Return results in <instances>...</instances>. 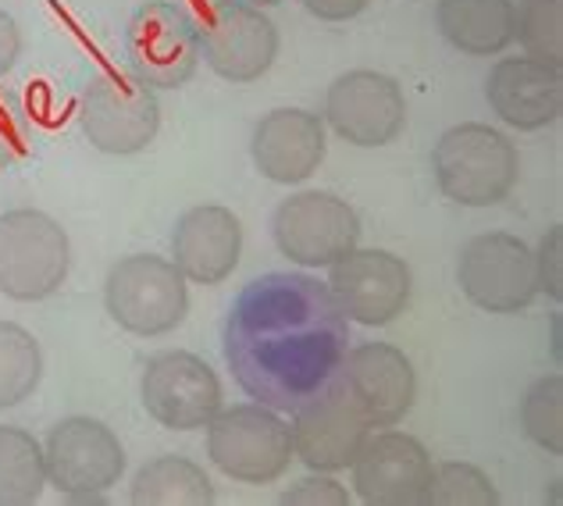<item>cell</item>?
Instances as JSON below:
<instances>
[{
  "label": "cell",
  "instance_id": "cell-28",
  "mask_svg": "<svg viewBox=\"0 0 563 506\" xmlns=\"http://www.w3.org/2000/svg\"><path fill=\"white\" fill-rule=\"evenodd\" d=\"M33 129H29V111L14 89L0 86V168L19 161L29 151Z\"/></svg>",
  "mask_w": 563,
  "mask_h": 506
},
{
  "label": "cell",
  "instance_id": "cell-29",
  "mask_svg": "<svg viewBox=\"0 0 563 506\" xmlns=\"http://www.w3.org/2000/svg\"><path fill=\"white\" fill-rule=\"evenodd\" d=\"M536 253V282L539 293L550 296L553 304L563 300V226H553L550 232L542 235Z\"/></svg>",
  "mask_w": 563,
  "mask_h": 506
},
{
  "label": "cell",
  "instance_id": "cell-18",
  "mask_svg": "<svg viewBox=\"0 0 563 506\" xmlns=\"http://www.w3.org/2000/svg\"><path fill=\"white\" fill-rule=\"evenodd\" d=\"M243 257V221L221 204H200L175 221L172 264L197 286H221Z\"/></svg>",
  "mask_w": 563,
  "mask_h": 506
},
{
  "label": "cell",
  "instance_id": "cell-10",
  "mask_svg": "<svg viewBox=\"0 0 563 506\" xmlns=\"http://www.w3.org/2000/svg\"><path fill=\"white\" fill-rule=\"evenodd\" d=\"M272 235L278 253L292 264L332 267L361 243V218L335 193L307 189L275 207Z\"/></svg>",
  "mask_w": 563,
  "mask_h": 506
},
{
  "label": "cell",
  "instance_id": "cell-27",
  "mask_svg": "<svg viewBox=\"0 0 563 506\" xmlns=\"http://www.w3.org/2000/svg\"><path fill=\"white\" fill-rule=\"evenodd\" d=\"M428 503H435V506H496L499 493L482 468L450 460V464L435 468Z\"/></svg>",
  "mask_w": 563,
  "mask_h": 506
},
{
  "label": "cell",
  "instance_id": "cell-8",
  "mask_svg": "<svg viewBox=\"0 0 563 506\" xmlns=\"http://www.w3.org/2000/svg\"><path fill=\"white\" fill-rule=\"evenodd\" d=\"M456 282L467 300L488 315H521L539 296L536 253L510 232L474 235L456 257Z\"/></svg>",
  "mask_w": 563,
  "mask_h": 506
},
{
  "label": "cell",
  "instance_id": "cell-34",
  "mask_svg": "<svg viewBox=\"0 0 563 506\" xmlns=\"http://www.w3.org/2000/svg\"><path fill=\"white\" fill-rule=\"evenodd\" d=\"M243 4H250V8H275V4H282V0H243Z\"/></svg>",
  "mask_w": 563,
  "mask_h": 506
},
{
  "label": "cell",
  "instance_id": "cell-16",
  "mask_svg": "<svg viewBox=\"0 0 563 506\" xmlns=\"http://www.w3.org/2000/svg\"><path fill=\"white\" fill-rule=\"evenodd\" d=\"M353 493L372 506H424L432 493L435 464L424 442L407 431L367 436L353 457Z\"/></svg>",
  "mask_w": 563,
  "mask_h": 506
},
{
  "label": "cell",
  "instance_id": "cell-20",
  "mask_svg": "<svg viewBox=\"0 0 563 506\" xmlns=\"http://www.w3.org/2000/svg\"><path fill=\"white\" fill-rule=\"evenodd\" d=\"M485 100L510 129L539 132L563 114V76L536 57H499L485 79Z\"/></svg>",
  "mask_w": 563,
  "mask_h": 506
},
{
  "label": "cell",
  "instance_id": "cell-24",
  "mask_svg": "<svg viewBox=\"0 0 563 506\" xmlns=\"http://www.w3.org/2000/svg\"><path fill=\"white\" fill-rule=\"evenodd\" d=\"M43 353L36 336L14 321H0V410L25 404L40 389Z\"/></svg>",
  "mask_w": 563,
  "mask_h": 506
},
{
  "label": "cell",
  "instance_id": "cell-3",
  "mask_svg": "<svg viewBox=\"0 0 563 506\" xmlns=\"http://www.w3.org/2000/svg\"><path fill=\"white\" fill-rule=\"evenodd\" d=\"M103 304L118 329L143 339L168 336L189 310L186 275L157 253H129L103 278Z\"/></svg>",
  "mask_w": 563,
  "mask_h": 506
},
{
  "label": "cell",
  "instance_id": "cell-17",
  "mask_svg": "<svg viewBox=\"0 0 563 506\" xmlns=\"http://www.w3.org/2000/svg\"><path fill=\"white\" fill-rule=\"evenodd\" d=\"M292 457L303 460L310 471L335 474L353 464L364 439L372 436V425L361 418V410L350 404L343 385L335 378L321 393L303 399L292 410Z\"/></svg>",
  "mask_w": 563,
  "mask_h": 506
},
{
  "label": "cell",
  "instance_id": "cell-7",
  "mask_svg": "<svg viewBox=\"0 0 563 506\" xmlns=\"http://www.w3.org/2000/svg\"><path fill=\"white\" fill-rule=\"evenodd\" d=\"M79 125L82 136L100 154L129 157L157 140L161 103L151 86L118 68H108L86 82L79 100Z\"/></svg>",
  "mask_w": 563,
  "mask_h": 506
},
{
  "label": "cell",
  "instance_id": "cell-5",
  "mask_svg": "<svg viewBox=\"0 0 563 506\" xmlns=\"http://www.w3.org/2000/svg\"><path fill=\"white\" fill-rule=\"evenodd\" d=\"M207 457L221 474L243 485H272L292 464V436L278 410L240 404L207 421Z\"/></svg>",
  "mask_w": 563,
  "mask_h": 506
},
{
  "label": "cell",
  "instance_id": "cell-11",
  "mask_svg": "<svg viewBox=\"0 0 563 506\" xmlns=\"http://www.w3.org/2000/svg\"><path fill=\"white\" fill-rule=\"evenodd\" d=\"M200 57L225 82H257L278 57V29L261 8L243 0H214L197 19Z\"/></svg>",
  "mask_w": 563,
  "mask_h": 506
},
{
  "label": "cell",
  "instance_id": "cell-4",
  "mask_svg": "<svg viewBox=\"0 0 563 506\" xmlns=\"http://www.w3.org/2000/svg\"><path fill=\"white\" fill-rule=\"evenodd\" d=\"M71 243L62 221L36 207L0 215V293L19 304L47 300L65 286Z\"/></svg>",
  "mask_w": 563,
  "mask_h": 506
},
{
  "label": "cell",
  "instance_id": "cell-2",
  "mask_svg": "<svg viewBox=\"0 0 563 506\" xmlns=\"http://www.w3.org/2000/svg\"><path fill=\"white\" fill-rule=\"evenodd\" d=\"M432 175L446 200L461 207H496L514 193L521 157L507 132L464 122L439 136L432 151Z\"/></svg>",
  "mask_w": 563,
  "mask_h": 506
},
{
  "label": "cell",
  "instance_id": "cell-32",
  "mask_svg": "<svg viewBox=\"0 0 563 506\" xmlns=\"http://www.w3.org/2000/svg\"><path fill=\"white\" fill-rule=\"evenodd\" d=\"M19 54H22V29L4 8H0V79L14 68Z\"/></svg>",
  "mask_w": 563,
  "mask_h": 506
},
{
  "label": "cell",
  "instance_id": "cell-22",
  "mask_svg": "<svg viewBox=\"0 0 563 506\" xmlns=\"http://www.w3.org/2000/svg\"><path fill=\"white\" fill-rule=\"evenodd\" d=\"M129 499L136 506H207L214 503V485L189 457L165 453L136 471Z\"/></svg>",
  "mask_w": 563,
  "mask_h": 506
},
{
  "label": "cell",
  "instance_id": "cell-14",
  "mask_svg": "<svg viewBox=\"0 0 563 506\" xmlns=\"http://www.w3.org/2000/svg\"><path fill=\"white\" fill-rule=\"evenodd\" d=\"M329 289L350 321L382 329L410 307L413 275L407 261L389 250L353 246L329 267Z\"/></svg>",
  "mask_w": 563,
  "mask_h": 506
},
{
  "label": "cell",
  "instance_id": "cell-21",
  "mask_svg": "<svg viewBox=\"0 0 563 506\" xmlns=\"http://www.w3.org/2000/svg\"><path fill=\"white\" fill-rule=\"evenodd\" d=\"M435 25L467 57H496L514 43V0H435Z\"/></svg>",
  "mask_w": 563,
  "mask_h": 506
},
{
  "label": "cell",
  "instance_id": "cell-26",
  "mask_svg": "<svg viewBox=\"0 0 563 506\" xmlns=\"http://www.w3.org/2000/svg\"><path fill=\"white\" fill-rule=\"evenodd\" d=\"M521 428L525 436L542 446L545 453H563V378H539L521 399Z\"/></svg>",
  "mask_w": 563,
  "mask_h": 506
},
{
  "label": "cell",
  "instance_id": "cell-19",
  "mask_svg": "<svg viewBox=\"0 0 563 506\" xmlns=\"http://www.w3.org/2000/svg\"><path fill=\"white\" fill-rule=\"evenodd\" d=\"M329 140H324V118L303 108L268 111L254 129L250 154L257 172L278 186L307 183L321 168Z\"/></svg>",
  "mask_w": 563,
  "mask_h": 506
},
{
  "label": "cell",
  "instance_id": "cell-6",
  "mask_svg": "<svg viewBox=\"0 0 563 506\" xmlns=\"http://www.w3.org/2000/svg\"><path fill=\"white\" fill-rule=\"evenodd\" d=\"M125 65L151 89H179L200 68L197 14L179 0H146L125 25Z\"/></svg>",
  "mask_w": 563,
  "mask_h": 506
},
{
  "label": "cell",
  "instance_id": "cell-31",
  "mask_svg": "<svg viewBox=\"0 0 563 506\" xmlns=\"http://www.w3.org/2000/svg\"><path fill=\"white\" fill-rule=\"evenodd\" d=\"M300 4L321 22H350L372 4V0H300Z\"/></svg>",
  "mask_w": 563,
  "mask_h": 506
},
{
  "label": "cell",
  "instance_id": "cell-30",
  "mask_svg": "<svg viewBox=\"0 0 563 506\" xmlns=\"http://www.w3.org/2000/svg\"><path fill=\"white\" fill-rule=\"evenodd\" d=\"M282 503L286 506L289 503L292 506H350V493L335 479H329V474L314 471L310 479L286 488V493H282Z\"/></svg>",
  "mask_w": 563,
  "mask_h": 506
},
{
  "label": "cell",
  "instance_id": "cell-9",
  "mask_svg": "<svg viewBox=\"0 0 563 506\" xmlns=\"http://www.w3.org/2000/svg\"><path fill=\"white\" fill-rule=\"evenodd\" d=\"M47 482L68 499L93 503L111 493L125 471V450L114 431L97 418H65L43 442Z\"/></svg>",
  "mask_w": 563,
  "mask_h": 506
},
{
  "label": "cell",
  "instance_id": "cell-1",
  "mask_svg": "<svg viewBox=\"0 0 563 506\" xmlns=\"http://www.w3.org/2000/svg\"><path fill=\"white\" fill-rule=\"evenodd\" d=\"M350 350V318L329 282L272 272L235 296L225 318V364L235 385L272 410H296L335 378Z\"/></svg>",
  "mask_w": 563,
  "mask_h": 506
},
{
  "label": "cell",
  "instance_id": "cell-13",
  "mask_svg": "<svg viewBox=\"0 0 563 506\" xmlns=\"http://www.w3.org/2000/svg\"><path fill=\"white\" fill-rule=\"evenodd\" d=\"M140 396L146 414L172 431H197L221 410V382L214 367L197 353L168 350L143 367Z\"/></svg>",
  "mask_w": 563,
  "mask_h": 506
},
{
  "label": "cell",
  "instance_id": "cell-12",
  "mask_svg": "<svg viewBox=\"0 0 563 506\" xmlns=\"http://www.w3.org/2000/svg\"><path fill=\"white\" fill-rule=\"evenodd\" d=\"M324 122L353 146H389L407 129L404 86L385 72H343L324 94Z\"/></svg>",
  "mask_w": 563,
  "mask_h": 506
},
{
  "label": "cell",
  "instance_id": "cell-33",
  "mask_svg": "<svg viewBox=\"0 0 563 506\" xmlns=\"http://www.w3.org/2000/svg\"><path fill=\"white\" fill-rule=\"evenodd\" d=\"M553 353H556V361H560V315H553Z\"/></svg>",
  "mask_w": 563,
  "mask_h": 506
},
{
  "label": "cell",
  "instance_id": "cell-25",
  "mask_svg": "<svg viewBox=\"0 0 563 506\" xmlns=\"http://www.w3.org/2000/svg\"><path fill=\"white\" fill-rule=\"evenodd\" d=\"M514 40L525 57L563 68V0H521L514 8Z\"/></svg>",
  "mask_w": 563,
  "mask_h": 506
},
{
  "label": "cell",
  "instance_id": "cell-15",
  "mask_svg": "<svg viewBox=\"0 0 563 506\" xmlns=\"http://www.w3.org/2000/svg\"><path fill=\"white\" fill-rule=\"evenodd\" d=\"M335 382L343 385L350 404L372 428L399 425L418 399V375H413L410 356L389 342H361L346 350Z\"/></svg>",
  "mask_w": 563,
  "mask_h": 506
},
{
  "label": "cell",
  "instance_id": "cell-23",
  "mask_svg": "<svg viewBox=\"0 0 563 506\" xmlns=\"http://www.w3.org/2000/svg\"><path fill=\"white\" fill-rule=\"evenodd\" d=\"M43 485H47V464L33 431L0 425V506L36 503Z\"/></svg>",
  "mask_w": 563,
  "mask_h": 506
}]
</instances>
